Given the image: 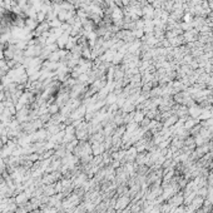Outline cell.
<instances>
[{"instance_id":"6da1fadb","label":"cell","mask_w":213,"mask_h":213,"mask_svg":"<svg viewBox=\"0 0 213 213\" xmlns=\"http://www.w3.org/2000/svg\"><path fill=\"white\" fill-rule=\"evenodd\" d=\"M128 203V198L127 197H123V198H119L117 204H115V209H123Z\"/></svg>"}]
</instances>
